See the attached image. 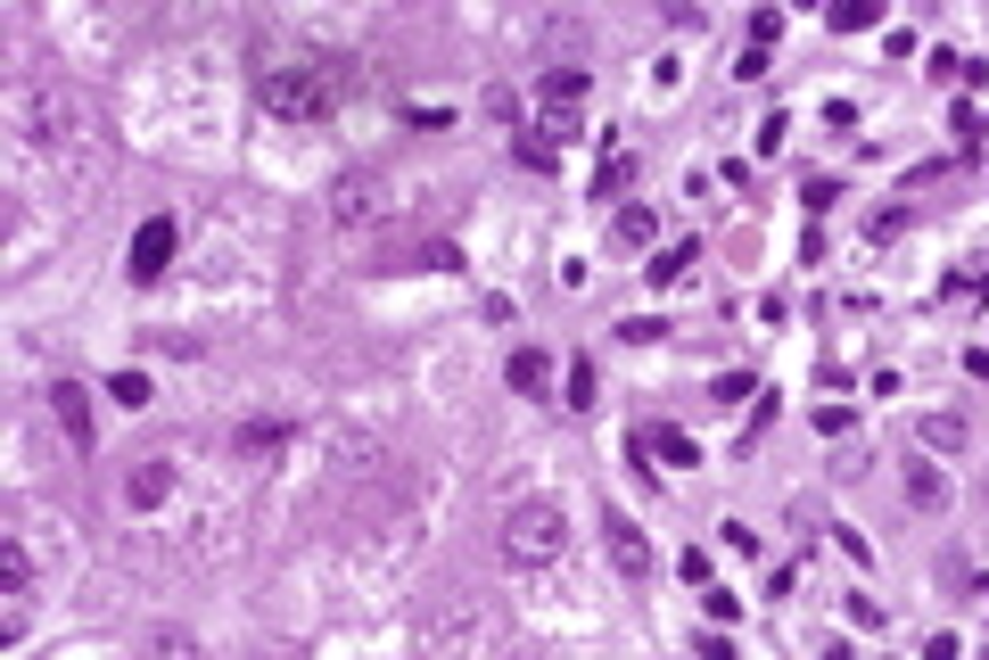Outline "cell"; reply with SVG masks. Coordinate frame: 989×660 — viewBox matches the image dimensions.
<instances>
[{"instance_id":"cell-1","label":"cell","mask_w":989,"mask_h":660,"mask_svg":"<svg viewBox=\"0 0 989 660\" xmlns=\"http://www.w3.org/2000/svg\"><path fill=\"white\" fill-rule=\"evenodd\" d=\"M347 92H355V58H298V67H273V75L256 83L264 116H280V124H314V116H330Z\"/></svg>"},{"instance_id":"cell-2","label":"cell","mask_w":989,"mask_h":660,"mask_svg":"<svg viewBox=\"0 0 989 660\" xmlns=\"http://www.w3.org/2000/svg\"><path fill=\"white\" fill-rule=\"evenodd\" d=\"M504 562L511 569H553L560 553H569V512L553 504V495H520V504L504 512Z\"/></svg>"},{"instance_id":"cell-3","label":"cell","mask_w":989,"mask_h":660,"mask_svg":"<svg viewBox=\"0 0 989 660\" xmlns=\"http://www.w3.org/2000/svg\"><path fill=\"white\" fill-rule=\"evenodd\" d=\"M430 644H437V660H495V620H486V603H446L430 620Z\"/></svg>"},{"instance_id":"cell-4","label":"cell","mask_w":989,"mask_h":660,"mask_svg":"<svg viewBox=\"0 0 989 660\" xmlns=\"http://www.w3.org/2000/svg\"><path fill=\"white\" fill-rule=\"evenodd\" d=\"M379 215H388V182H379L372 166H355V173H338L330 182V231H379Z\"/></svg>"},{"instance_id":"cell-5","label":"cell","mask_w":989,"mask_h":660,"mask_svg":"<svg viewBox=\"0 0 989 660\" xmlns=\"http://www.w3.org/2000/svg\"><path fill=\"white\" fill-rule=\"evenodd\" d=\"M173 240H182V231H173V215H149V224L132 231V248H124V273H132V281H166Z\"/></svg>"},{"instance_id":"cell-6","label":"cell","mask_w":989,"mask_h":660,"mask_svg":"<svg viewBox=\"0 0 989 660\" xmlns=\"http://www.w3.org/2000/svg\"><path fill=\"white\" fill-rule=\"evenodd\" d=\"M50 421L75 454H92V388L83 380H50Z\"/></svg>"},{"instance_id":"cell-7","label":"cell","mask_w":989,"mask_h":660,"mask_svg":"<svg viewBox=\"0 0 989 660\" xmlns=\"http://www.w3.org/2000/svg\"><path fill=\"white\" fill-rule=\"evenodd\" d=\"M602 545H611V562L627 569V578H652V537H643L627 512H602Z\"/></svg>"},{"instance_id":"cell-8","label":"cell","mask_w":989,"mask_h":660,"mask_svg":"<svg viewBox=\"0 0 989 660\" xmlns=\"http://www.w3.org/2000/svg\"><path fill=\"white\" fill-rule=\"evenodd\" d=\"M280 446H289V421H280V413H256V421L231 430V454H240V463H273Z\"/></svg>"},{"instance_id":"cell-9","label":"cell","mask_w":989,"mask_h":660,"mask_svg":"<svg viewBox=\"0 0 989 660\" xmlns=\"http://www.w3.org/2000/svg\"><path fill=\"white\" fill-rule=\"evenodd\" d=\"M973 446V421L965 413H924L915 421V454H965Z\"/></svg>"},{"instance_id":"cell-10","label":"cell","mask_w":989,"mask_h":660,"mask_svg":"<svg viewBox=\"0 0 989 660\" xmlns=\"http://www.w3.org/2000/svg\"><path fill=\"white\" fill-rule=\"evenodd\" d=\"M166 495H173V463H166V454H149V463L124 479V504H132V512H157Z\"/></svg>"},{"instance_id":"cell-11","label":"cell","mask_w":989,"mask_h":660,"mask_svg":"<svg viewBox=\"0 0 989 660\" xmlns=\"http://www.w3.org/2000/svg\"><path fill=\"white\" fill-rule=\"evenodd\" d=\"M504 380H511V388L528 396V405H536V396L553 388V356H544V347H520V356L504 363Z\"/></svg>"},{"instance_id":"cell-12","label":"cell","mask_w":989,"mask_h":660,"mask_svg":"<svg viewBox=\"0 0 989 660\" xmlns=\"http://www.w3.org/2000/svg\"><path fill=\"white\" fill-rule=\"evenodd\" d=\"M627 182H635V149L611 132V157H602V173H594V207H611V199H618Z\"/></svg>"},{"instance_id":"cell-13","label":"cell","mask_w":989,"mask_h":660,"mask_svg":"<svg viewBox=\"0 0 989 660\" xmlns=\"http://www.w3.org/2000/svg\"><path fill=\"white\" fill-rule=\"evenodd\" d=\"M824 25H833V34H875L882 0H824Z\"/></svg>"},{"instance_id":"cell-14","label":"cell","mask_w":989,"mask_h":660,"mask_svg":"<svg viewBox=\"0 0 989 660\" xmlns=\"http://www.w3.org/2000/svg\"><path fill=\"white\" fill-rule=\"evenodd\" d=\"M330 463H338V471H372V463H379V437H372V430H338V437H330Z\"/></svg>"},{"instance_id":"cell-15","label":"cell","mask_w":989,"mask_h":660,"mask_svg":"<svg viewBox=\"0 0 989 660\" xmlns=\"http://www.w3.org/2000/svg\"><path fill=\"white\" fill-rule=\"evenodd\" d=\"M907 504H915V512H940V504H949V471H932V463L915 454V471H907Z\"/></svg>"},{"instance_id":"cell-16","label":"cell","mask_w":989,"mask_h":660,"mask_svg":"<svg viewBox=\"0 0 989 660\" xmlns=\"http://www.w3.org/2000/svg\"><path fill=\"white\" fill-rule=\"evenodd\" d=\"M692 256H701V240H668V248H652V264H643V281H652V289H660V281H676V273H685Z\"/></svg>"},{"instance_id":"cell-17","label":"cell","mask_w":989,"mask_h":660,"mask_svg":"<svg viewBox=\"0 0 989 660\" xmlns=\"http://www.w3.org/2000/svg\"><path fill=\"white\" fill-rule=\"evenodd\" d=\"M569 413H594V396H602V380H594V356H569Z\"/></svg>"},{"instance_id":"cell-18","label":"cell","mask_w":989,"mask_h":660,"mask_svg":"<svg viewBox=\"0 0 989 660\" xmlns=\"http://www.w3.org/2000/svg\"><path fill=\"white\" fill-rule=\"evenodd\" d=\"M643 446H652L660 463H668V471H692V463H701V446H692L685 430H660V437H643Z\"/></svg>"},{"instance_id":"cell-19","label":"cell","mask_w":989,"mask_h":660,"mask_svg":"<svg viewBox=\"0 0 989 660\" xmlns=\"http://www.w3.org/2000/svg\"><path fill=\"white\" fill-rule=\"evenodd\" d=\"M611 231H618V248H652V231H660V215H652V207H627V215H618V224H611Z\"/></svg>"},{"instance_id":"cell-20","label":"cell","mask_w":989,"mask_h":660,"mask_svg":"<svg viewBox=\"0 0 989 660\" xmlns=\"http://www.w3.org/2000/svg\"><path fill=\"white\" fill-rule=\"evenodd\" d=\"M108 396H116V405H132V413H141V405H149V372H132V363H124V372L108 380Z\"/></svg>"},{"instance_id":"cell-21","label":"cell","mask_w":989,"mask_h":660,"mask_svg":"<svg viewBox=\"0 0 989 660\" xmlns=\"http://www.w3.org/2000/svg\"><path fill=\"white\" fill-rule=\"evenodd\" d=\"M511 157H520L528 173H553V157H560V149H544L536 132H511Z\"/></svg>"},{"instance_id":"cell-22","label":"cell","mask_w":989,"mask_h":660,"mask_svg":"<svg viewBox=\"0 0 989 660\" xmlns=\"http://www.w3.org/2000/svg\"><path fill=\"white\" fill-rule=\"evenodd\" d=\"M775 34H784V9H750V50H767Z\"/></svg>"},{"instance_id":"cell-23","label":"cell","mask_w":989,"mask_h":660,"mask_svg":"<svg viewBox=\"0 0 989 660\" xmlns=\"http://www.w3.org/2000/svg\"><path fill=\"white\" fill-rule=\"evenodd\" d=\"M701 611H710V620H726V627L743 620V603H734V595H717V586H701Z\"/></svg>"},{"instance_id":"cell-24","label":"cell","mask_w":989,"mask_h":660,"mask_svg":"<svg viewBox=\"0 0 989 660\" xmlns=\"http://www.w3.org/2000/svg\"><path fill=\"white\" fill-rule=\"evenodd\" d=\"M618 339H627V347H652V339H668V322H618Z\"/></svg>"},{"instance_id":"cell-25","label":"cell","mask_w":989,"mask_h":660,"mask_svg":"<svg viewBox=\"0 0 989 660\" xmlns=\"http://www.w3.org/2000/svg\"><path fill=\"white\" fill-rule=\"evenodd\" d=\"M717 537H726L734 553H759V528H750V520H726V528H717Z\"/></svg>"},{"instance_id":"cell-26","label":"cell","mask_w":989,"mask_h":660,"mask_svg":"<svg viewBox=\"0 0 989 660\" xmlns=\"http://www.w3.org/2000/svg\"><path fill=\"white\" fill-rule=\"evenodd\" d=\"M817 430L824 437H849V405H817Z\"/></svg>"},{"instance_id":"cell-27","label":"cell","mask_w":989,"mask_h":660,"mask_svg":"<svg viewBox=\"0 0 989 660\" xmlns=\"http://www.w3.org/2000/svg\"><path fill=\"white\" fill-rule=\"evenodd\" d=\"M841 611H849V620H858V627H882V603H875V595H849V603H841Z\"/></svg>"},{"instance_id":"cell-28","label":"cell","mask_w":989,"mask_h":660,"mask_svg":"<svg viewBox=\"0 0 989 660\" xmlns=\"http://www.w3.org/2000/svg\"><path fill=\"white\" fill-rule=\"evenodd\" d=\"M750 388H759V380H750V372H726V380H717L710 396H717V405H734V396H750Z\"/></svg>"},{"instance_id":"cell-29","label":"cell","mask_w":989,"mask_h":660,"mask_svg":"<svg viewBox=\"0 0 989 660\" xmlns=\"http://www.w3.org/2000/svg\"><path fill=\"white\" fill-rule=\"evenodd\" d=\"M701 660H743V652H734V644H701Z\"/></svg>"},{"instance_id":"cell-30","label":"cell","mask_w":989,"mask_h":660,"mask_svg":"<svg viewBox=\"0 0 989 660\" xmlns=\"http://www.w3.org/2000/svg\"><path fill=\"white\" fill-rule=\"evenodd\" d=\"M965 363H973V372H981V380H989V347H973V356H965Z\"/></svg>"}]
</instances>
